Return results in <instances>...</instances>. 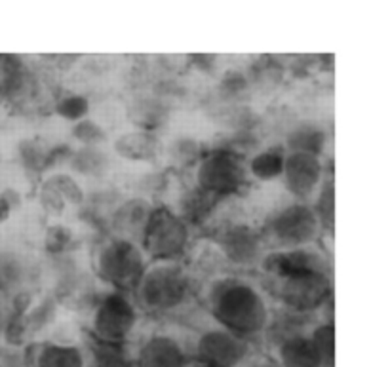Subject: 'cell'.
<instances>
[{
  "mask_svg": "<svg viewBox=\"0 0 390 367\" xmlns=\"http://www.w3.org/2000/svg\"><path fill=\"white\" fill-rule=\"evenodd\" d=\"M200 305L215 325L261 347L272 303L255 274L225 272L204 282Z\"/></svg>",
  "mask_w": 390,
  "mask_h": 367,
  "instance_id": "cell-1",
  "label": "cell"
},
{
  "mask_svg": "<svg viewBox=\"0 0 390 367\" xmlns=\"http://www.w3.org/2000/svg\"><path fill=\"white\" fill-rule=\"evenodd\" d=\"M130 297L145 320L177 324L200 305V282L185 261H152Z\"/></svg>",
  "mask_w": 390,
  "mask_h": 367,
  "instance_id": "cell-2",
  "label": "cell"
},
{
  "mask_svg": "<svg viewBox=\"0 0 390 367\" xmlns=\"http://www.w3.org/2000/svg\"><path fill=\"white\" fill-rule=\"evenodd\" d=\"M145 251L126 238L99 234L90 251V272L105 289L132 293L149 265Z\"/></svg>",
  "mask_w": 390,
  "mask_h": 367,
  "instance_id": "cell-3",
  "label": "cell"
},
{
  "mask_svg": "<svg viewBox=\"0 0 390 367\" xmlns=\"http://www.w3.org/2000/svg\"><path fill=\"white\" fill-rule=\"evenodd\" d=\"M267 249H295L322 243L326 232L309 202L288 198L257 223Z\"/></svg>",
  "mask_w": 390,
  "mask_h": 367,
  "instance_id": "cell-4",
  "label": "cell"
},
{
  "mask_svg": "<svg viewBox=\"0 0 390 367\" xmlns=\"http://www.w3.org/2000/svg\"><path fill=\"white\" fill-rule=\"evenodd\" d=\"M189 174L190 185L223 202L242 198L252 187L244 156L221 145L206 147Z\"/></svg>",
  "mask_w": 390,
  "mask_h": 367,
  "instance_id": "cell-5",
  "label": "cell"
},
{
  "mask_svg": "<svg viewBox=\"0 0 390 367\" xmlns=\"http://www.w3.org/2000/svg\"><path fill=\"white\" fill-rule=\"evenodd\" d=\"M206 238L215 243L228 272L255 274L259 263L269 251L257 223L233 213L221 217L219 212Z\"/></svg>",
  "mask_w": 390,
  "mask_h": 367,
  "instance_id": "cell-6",
  "label": "cell"
},
{
  "mask_svg": "<svg viewBox=\"0 0 390 367\" xmlns=\"http://www.w3.org/2000/svg\"><path fill=\"white\" fill-rule=\"evenodd\" d=\"M84 335L101 342L132 344L143 331L141 312L128 293L103 289L88 312Z\"/></svg>",
  "mask_w": 390,
  "mask_h": 367,
  "instance_id": "cell-7",
  "label": "cell"
},
{
  "mask_svg": "<svg viewBox=\"0 0 390 367\" xmlns=\"http://www.w3.org/2000/svg\"><path fill=\"white\" fill-rule=\"evenodd\" d=\"M198 240L189 224L170 205L157 202L138 243L149 261H187Z\"/></svg>",
  "mask_w": 390,
  "mask_h": 367,
  "instance_id": "cell-8",
  "label": "cell"
},
{
  "mask_svg": "<svg viewBox=\"0 0 390 367\" xmlns=\"http://www.w3.org/2000/svg\"><path fill=\"white\" fill-rule=\"evenodd\" d=\"M267 297L276 308L320 316L334 303V276L299 274L284 278H257Z\"/></svg>",
  "mask_w": 390,
  "mask_h": 367,
  "instance_id": "cell-9",
  "label": "cell"
},
{
  "mask_svg": "<svg viewBox=\"0 0 390 367\" xmlns=\"http://www.w3.org/2000/svg\"><path fill=\"white\" fill-rule=\"evenodd\" d=\"M187 337L193 361L206 366L244 367L245 361L259 350V344L240 339L231 331L215 325L212 320L193 333H187Z\"/></svg>",
  "mask_w": 390,
  "mask_h": 367,
  "instance_id": "cell-10",
  "label": "cell"
},
{
  "mask_svg": "<svg viewBox=\"0 0 390 367\" xmlns=\"http://www.w3.org/2000/svg\"><path fill=\"white\" fill-rule=\"evenodd\" d=\"M193 363L189 337L170 324L141 331L132 342V367H189Z\"/></svg>",
  "mask_w": 390,
  "mask_h": 367,
  "instance_id": "cell-11",
  "label": "cell"
},
{
  "mask_svg": "<svg viewBox=\"0 0 390 367\" xmlns=\"http://www.w3.org/2000/svg\"><path fill=\"white\" fill-rule=\"evenodd\" d=\"M299 274H326L334 276L331 257L322 243L295 249H271L259 263L257 278H284Z\"/></svg>",
  "mask_w": 390,
  "mask_h": 367,
  "instance_id": "cell-12",
  "label": "cell"
},
{
  "mask_svg": "<svg viewBox=\"0 0 390 367\" xmlns=\"http://www.w3.org/2000/svg\"><path fill=\"white\" fill-rule=\"evenodd\" d=\"M327 177L326 164L320 156L286 152L280 183L288 198L309 202L315 198L318 188Z\"/></svg>",
  "mask_w": 390,
  "mask_h": 367,
  "instance_id": "cell-13",
  "label": "cell"
},
{
  "mask_svg": "<svg viewBox=\"0 0 390 367\" xmlns=\"http://www.w3.org/2000/svg\"><path fill=\"white\" fill-rule=\"evenodd\" d=\"M40 282V263L25 251L13 248L0 249V301L6 303L23 289L37 291Z\"/></svg>",
  "mask_w": 390,
  "mask_h": 367,
  "instance_id": "cell-14",
  "label": "cell"
},
{
  "mask_svg": "<svg viewBox=\"0 0 390 367\" xmlns=\"http://www.w3.org/2000/svg\"><path fill=\"white\" fill-rule=\"evenodd\" d=\"M23 367H88V352L82 342H61L54 339L32 341L21 349Z\"/></svg>",
  "mask_w": 390,
  "mask_h": 367,
  "instance_id": "cell-15",
  "label": "cell"
},
{
  "mask_svg": "<svg viewBox=\"0 0 390 367\" xmlns=\"http://www.w3.org/2000/svg\"><path fill=\"white\" fill-rule=\"evenodd\" d=\"M154 204L157 202H152L151 198L141 196V194L122 196L105 221V234L138 242L141 232L145 229L147 219L151 217Z\"/></svg>",
  "mask_w": 390,
  "mask_h": 367,
  "instance_id": "cell-16",
  "label": "cell"
},
{
  "mask_svg": "<svg viewBox=\"0 0 390 367\" xmlns=\"http://www.w3.org/2000/svg\"><path fill=\"white\" fill-rule=\"evenodd\" d=\"M315 327V325H312ZM280 367H329L309 333L293 335L264 350Z\"/></svg>",
  "mask_w": 390,
  "mask_h": 367,
  "instance_id": "cell-17",
  "label": "cell"
},
{
  "mask_svg": "<svg viewBox=\"0 0 390 367\" xmlns=\"http://www.w3.org/2000/svg\"><path fill=\"white\" fill-rule=\"evenodd\" d=\"M114 155L132 164H154L162 155V141L158 133L145 130L122 131L113 143Z\"/></svg>",
  "mask_w": 390,
  "mask_h": 367,
  "instance_id": "cell-18",
  "label": "cell"
},
{
  "mask_svg": "<svg viewBox=\"0 0 390 367\" xmlns=\"http://www.w3.org/2000/svg\"><path fill=\"white\" fill-rule=\"evenodd\" d=\"M329 143L327 130L315 120H299L284 136V150L299 155L324 156Z\"/></svg>",
  "mask_w": 390,
  "mask_h": 367,
  "instance_id": "cell-19",
  "label": "cell"
},
{
  "mask_svg": "<svg viewBox=\"0 0 390 367\" xmlns=\"http://www.w3.org/2000/svg\"><path fill=\"white\" fill-rule=\"evenodd\" d=\"M128 116L135 130H145L158 133L170 119V105L164 95L143 94L132 100L128 107Z\"/></svg>",
  "mask_w": 390,
  "mask_h": 367,
  "instance_id": "cell-20",
  "label": "cell"
},
{
  "mask_svg": "<svg viewBox=\"0 0 390 367\" xmlns=\"http://www.w3.org/2000/svg\"><path fill=\"white\" fill-rule=\"evenodd\" d=\"M284 158L286 150L282 145H271L257 149L253 155L245 158V169L250 175V181L255 183H274L280 181L284 169Z\"/></svg>",
  "mask_w": 390,
  "mask_h": 367,
  "instance_id": "cell-21",
  "label": "cell"
},
{
  "mask_svg": "<svg viewBox=\"0 0 390 367\" xmlns=\"http://www.w3.org/2000/svg\"><path fill=\"white\" fill-rule=\"evenodd\" d=\"M67 166L75 177L103 179L111 169V155L103 147H73Z\"/></svg>",
  "mask_w": 390,
  "mask_h": 367,
  "instance_id": "cell-22",
  "label": "cell"
},
{
  "mask_svg": "<svg viewBox=\"0 0 390 367\" xmlns=\"http://www.w3.org/2000/svg\"><path fill=\"white\" fill-rule=\"evenodd\" d=\"M82 344L88 352V360L95 367H132V344L95 341L82 335Z\"/></svg>",
  "mask_w": 390,
  "mask_h": 367,
  "instance_id": "cell-23",
  "label": "cell"
},
{
  "mask_svg": "<svg viewBox=\"0 0 390 367\" xmlns=\"http://www.w3.org/2000/svg\"><path fill=\"white\" fill-rule=\"evenodd\" d=\"M48 158H50V147L38 137H27L18 143L19 166L31 177L42 179L48 174Z\"/></svg>",
  "mask_w": 390,
  "mask_h": 367,
  "instance_id": "cell-24",
  "label": "cell"
},
{
  "mask_svg": "<svg viewBox=\"0 0 390 367\" xmlns=\"http://www.w3.org/2000/svg\"><path fill=\"white\" fill-rule=\"evenodd\" d=\"M78 246H80V238L69 224L51 223L46 227L44 236H42V249L50 259L73 255L76 253Z\"/></svg>",
  "mask_w": 390,
  "mask_h": 367,
  "instance_id": "cell-25",
  "label": "cell"
},
{
  "mask_svg": "<svg viewBox=\"0 0 390 367\" xmlns=\"http://www.w3.org/2000/svg\"><path fill=\"white\" fill-rule=\"evenodd\" d=\"M206 147L195 139V137H176L168 147H166V155L171 162L173 169L171 172H190L195 168V164L200 160Z\"/></svg>",
  "mask_w": 390,
  "mask_h": 367,
  "instance_id": "cell-26",
  "label": "cell"
},
{
  "mask_svg": "<svg viewBox=\"0 0 390 367\" xmlns=\"http://www.w3.org/2000/svg\"><path fill=\"white\" fill-rule=\"evenodd\" d=\"M42 181H46V183L61 196V200H63L67 207H73V210H78V212H80L82 205L86 204V196H88V193L84 191L80 181L76 179L73 174H69V172H59V169H56V172L44 175Z\"/></svg>",
  "mask_w": 390,
  "mask_h": 367,
  "instance_id": "cell-27",
  "label": "cell"
},
{
  "mask_svg": "<svg viewBox=\"0 0 390 367\" xmlns=\"http://www.w3.org/2000/svg\"><path fill=\"white\" fill-rule=\"evenodd\" d=\"M51 112L65 122H78V120L88 119L92 101L82 92H59L51 103Z\"/></svg>",
  "mask_w": 390,
  "mask_h": 367,
  "instance_id": "cell-28",
  "label": "cell"
},
{
  "mask_svg": "<svg viewBox=\"0 0 390 367\" xmlns=\"http://www.w3.org/2000/svg\"><path fill=\"white\" fill-rule=\"evenodd\" d=\"M310 205L315 210L316 217L320 221L322 229L326 234L334 232L335 224V179L334 175L327 174L324 183L318 188V193L315 194V198L310 200Z\"/></svg>",
  "mask_w": 390,
  "mask_h": 367,
  "instance_id": "cell-29",
  "label": "cell"
},
{
  "mask_svg": "<svg viewBox=\"0 0 390 367\" xmlns=\"http://www.w3.org/2000/svg\"><path fill=\"white\" fill-rule=\"evenodd\" d=\"M252 88V78L245 71L228 68L223 73L217 86V97L227 105H240V97H244Z\"/></svg>",
  "mask_w": 390,
  "mask_h": 367,
  "instance_id": "cell-30",
  "label": "cell"
},
{
  "mask_svg": "<svg viewBox=\"0 0 390 367\" xmlns=\"http://www.w3.org/2000/svg\"><path fill=\"white\" fill-rule=\"evenodd\" d=\"M71 137L78 143V147H103L109 141V131L97 120L88 116L73 124Z\"/></svg>",
  "mask_w": 390,
  "mask_h": 367,
  "instance_id": "cell-31",
  "label": "cell"
},
{
  "mask_svg": "<svg viewBox=\"0 0 390 367\" xmlns=\"http://www.w3.org/2000/svg\"><path fill=\"white\" fill-rule=\"evenodd\" d=\"M23 67H25L23 57L0 54V103H4V97H6V92L12 84L13 76L18 75Z\"/></svg>",
  "mask_w": 390,
  "mask_h": 367,
  "instance_id": "cell-32",
  "label": "cell"
},
{
  "mask_svg": "<svg viewBox=\"0 0 390 367\" xmlns=\"http://www.w3.org/2000/svg\"><path fill=\"white\" fill-rule=\"evenodd\" d=\"M38 200H40V205L44 207V212L50 215H61L67 210L61 196L42 179H40V187H38Z\"/></svg>",
  "mask_w": 390,
  "mask_h": 367,
  "instance_id": "cell-33",
  "label": "cell"
},
{
  "mask_svg": "<svg viewBox=\"0 0 390 367\" xmlns=\"http://www.w3.org/2000/svg\"><path fill=\"white\" fill-rule=\"evenodd\" d=\"M19 204H21V194L16 188L8 187L0 191V224L10 221L12 213L18 210Z\"/></svg>",
  "mask_w": 390,
  "mask_h": 367,
  "instance_id": "cell-34",
  "label": "cell"
},
{
  "mask_svg": "<svg viewBox=\"0 0 390 367\" xmlns=\"http://www.w3.org/2000/svg\"><path fill=\"white\" fill-rule=\"evenodd\" d=\"M244 367H280V366H278L276 360H274L271 354H267L264 350H257L250 360L245 361Z\"/></svg>",
  "mask_w": 390,
  "mask_h": 367,
  "instance_id": "cell-35",
  "label": "cell"
},
{
  "mask_svg": "<svg viewBox=\"0 0 390 367\" xmlns=\"http://www.w3.org/2000/svg\"><path fill=\"white\" fill-rule=\"evenodd\" d=\"M189 367H214V366H206V363H196V361H193Z\"/></svg>",
  "mask_w": 390,
  "mask_h": 367,
  "instance_id": "cell-36",
  "label": "cell"
},
{
  "mask_svg": "<svg viewBox=\"0 0 390 367\" xmlns=\"http://www.w3.org/2000/svg\"><path fill=\"white\" fill-rule=\"evenodd\" d=\"M88 367H95V366H92V363H90V366Z\"/></svg>",
  "mask_w": 390,
  "mask_h": 367,
  "instance_id": "cell-37",
  "label": "cell"
}]
</instances>
